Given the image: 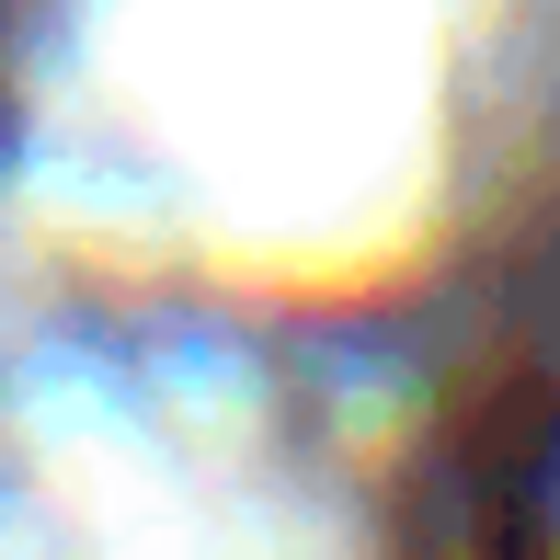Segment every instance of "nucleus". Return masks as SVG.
Masks as SVG:
<instances>
[{"label":"nucleus","mask_w":560,"mask_h":560,"mask_svg":"<svg viewBox=\"0 0 560 560\" xmlns=\"http://www.w3.org/2000/svg\"><path fill=\"white\" fill-rule=\"evenodd\" d=\"M412 560H560V366L480 389L435 435Z\"/></svg>","instance_id":"1"}]
</instances>
